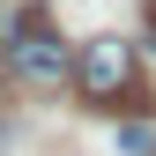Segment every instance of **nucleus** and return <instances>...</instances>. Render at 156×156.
<instances>
[{
  "instance_id": "f257e3e1",
  "label": "nucleus",
  "mask_w": 156,
  "mask_h": 156,
  "mask_svg": "<svg viewBox=\"0 0 156 156\" xmlns=\"http://www.w3.org/2000/svg\"><path fill=\"white\" fill-rule=\"evenodd\" d=\"M74 89H82L89 112H119L141 97V67H134V45L126 37H89L74 52Z\"/></svg>"
},
{
  "instance_id": "f03ea898",
  "label": "nucleus",
  "mask_w": 156,
  "mask_h": 156,
  "mask_svg": "<svg viewBox=\"0 0 156 156\" xmlns=\"http://www.w3.org/2000/svg\"><path fill=\"white\" fill-rule=\"evenodd\" d=\"M8 74L30 82V89H60V82H74V52H67V37L52 23H37V30H23L8 45Z\"/></svg>"
},
{
  "instance_id": "7ed1b4c3",
  "label": "nucleus",
  "mask_w": 156,
  "mask_h": 156,
  "mask_svg": "<svg viewBox=\"0 0 156 156\" xmlns=\"http://www.w3.org/2000/svg\"><path fill=\"white\" fill-rule=\"evenodd\" d=\"M45 23V0H0V45H15L23 30Z\"/></svg>"
},
{
  "instance_id": "20e7f679",
  "label": "nucleus",
  "mask_w": 156,
  "mask_h": 156,
  "mask_svg": "<svg viewBox=\"0 0 156 156\" xmlns=\"http://www.w3.org/2000/svg\"><path fill=\"white\" fill-rule=\"evenodd\" d=\"M0 67H8V45H0Z\"/></svg>"
}]
</instances>
